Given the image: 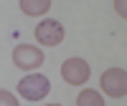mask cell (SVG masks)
Listing matches in <instances>:
<instances>
[{
	"mask_svg": "<svg viewBox=\"0 0 127 106\" xmlns=\"http://www.w3.org/2000/svg\"><path fill=\"white\" fill-rule=\"evenodd\" d=\"M114 5H117V13H120V15H125V13H127V8H125V0H117Z\"/></svg>",
	"mask_w": 127,
	"mask_h": 106,
	"instance_id": "9c48e42d",
	"label": "cell"
},
{
	"mask_svg": "<svg viewBox=\"0 0 127 106\" xmlns=\"http://www.w3.org/2000/svg\"><path fill=\"white\" fill-rule=\"evenodd\" d=\"M0 106H18V99L10 91H0Z\"/></svg>",
	"mask_w": 127,
	"mask_h": 106,
	"instance_id": "ba28073f",
	"label": "cell"
},
{
	"mask_svg": "<svg viewBox=\"0 0 127 106\" xmlns=\"http://www.w3.org/2000/svg\"><path fill=\"white\" fill-rule=\"evenodd\" d=\"M36 38L41 46H59L64 40V25L59 20H43L41 25H36Z\"/></svg>",
	"mask_w": 127,
	"mask_h": 106,
	"instance_id": "5b68a950",
	"label": "cell"
},
{
	"mask_svg": "<svg viewBox=\"0 0 127 106\" xmlns=\"http://www.w3.org/2000/svg\"><path fill=\"white\" fill-rule=\"evenodd\" d=\"M18 91H20V96L28 99V101H41L51 91V83H48L46 76H41V73H31V76H26L18 83Z\"/></svg>",
	"mask_w": 127,
	"mask_h": 106,
	"instance_id": "6da1fadb",
	"label": "cell"
},
{
	"mask_svg": "<svg viewBox=\"0 0 127 106\" xmlns=\"http://www.w3.org/2000/svg\"><path fill=\"white\" fill-rule=\"evenodd\" d=\"M76 104H79V106H104L102 93L94 91V88H84L79 96H76Z\"/></svg>",
	"mask_w": 127,
	"mask_h": 106,
	"instance_id": "52a82bcc",
	"label": "cell"
},
{
	"mask_svg": "<svg viewBox=\"0 0 127 106\" xmlns=\"http://www.w3.org/2000/svg\"><path fill=\"white\" fill-rule=\"evenodd\" d=\"M48 106H61V104H48Z\"/></svg>",
	"mask_w": 127,
	"mask_h": 106,
	"instance_id": "30bf717a",
	"label": "cell"
},
{
	"mask_svg": "<svg viewBox=\"0 0 127 106\" xmlns=\"http://www.w3.org/2000/svg\"><path fill=\"white\" fill-rule=\"evenodd\" d=\"M61 76L66 83H71V86H81V83H87L89 78V63L81 61V58H69L64 61L61 66Z\"/></svg>",
	"mask_w": 127,
	"mask_h": 106,
	"instance_id": "277c9868",
	"label": "cell"
},
{
	"mask_svg": "<svg viewBox=\"0 0 127 106\" xmlns=\"http://www.w3.org/2000/svg\"><path fill=\"white\" fill-rule=\"evenodd\" d=\"M99 86H102L104 93H109V96H114V99L125 96V93H127V73H125V68H109V71H104Z\"/></svg>",
	"mask_w": 127,
	"mask_h": 106,
	"instance_id": "7a4b0ae2",
	"label": "cell"
},
{
	"mask_svg": "<svg viewBox=\"0 0 127 106\" xmlns=\"http://www.w3.org/2000/svg\"><path fill=\"white\" fill-rule=\"evenodd\" d=\"M13 63L23 71H33L38 66H43V53H41L36 46H26L20 43L13 48Z\"/></svg>",
	"mask_w": 127,
	"mask_h": 106,
	"instance_id": "3957f363",
	"label": "cell"
},
{
	"mask_svg": "<svg viewBox=\"0 0 127 106\" xmlns=\"http://www.w3.org/2000/svg\"><path fill=\"white\" fill-rule=\"evenodd\" d=\"M18 5H20V10L26 15H43L51 8V0H20Z\"/></svg>",
	"mask_w": 127,
	"mask_h": 106,
	"instance_id": "8992f818",
	"label": "cell"
}]
</instances>
